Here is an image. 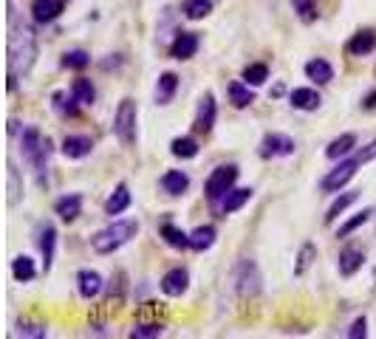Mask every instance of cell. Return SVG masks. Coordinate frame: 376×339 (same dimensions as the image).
<instances>
[{"mask_svg": "<svg viewBox=\"0 0 376 339\" xmlns=\"http://www.w3.org/2000/svg\"><path fill=\"white\" fill-rule=\"evenodd\" d=\"M37 57V34L29 23L9 18V91H15L18 77H26Z\"/></svg>", "mask_w": 376, "mask_h": 339, "instance_id": "1", "label": "cell"}, {"mask_svg": "<svg viewBox=\"0 0 376 339\" xmlns=\"http://www.w3.org/2000/svg\"><path fill=\"white\" fill-rule=\"evenodd\" d=\"M20 153H23V158L32 164V170H35L37 181H40V184H46V167H49V139H43V133H40L35 124H29V127L23 130V136H20Z\"/></svg>", "mask_w": 376, "mask_h": 339, "instance_id": "2", "label": "cell"}, {"mask_svg": "<svg viewBox=\"0 0 376 339\" xmlns=\"http://www.w3.org/2000/svg\"><path fill=\"white\" fill-rule=\"evenodd\" d=\"M136 232H139V224H136V221H116V224H111L108 229L96 232L94 241H91V246H94L96 255H113V252L122 249L130 238H136Z\"/></svg>", "mask_w": 376, "mask_h": 339, "instance_id": "3", "label": "cell"}, {"mask_svg": "<svg viewBox=\"0 0 376 339\" xmlns=\"http://www.w3.org/2000/svg\"><path fill=\"white\" fill-rule=\"evenodd\" d=\"M376 155V141H370L359 155H353V158H348V161H342L339 167H334L331 173L320 181V187H322V193H339L351 179H353V173H356V167L359 164H365V161H370Z\"/></svg>", "mask_w": 376, "mask_h": 339, "instance_id": "4", "label": "cell"}, {"mask_svg": "<svg viewBox=\"0 0 376 339\" xmlns=\"http://www.w3.org/2000/svg\"><path fill=\"white\" fill-rule=\"evenodd\" d=\"M136 116H139L136 113V102L133 99H122L119 110L113 116V133L125 147H130L136 141Z\"/></svg>", "mask_w": 376, "mask_h": 339, "instance_id": "5", "label": "cell"}, {"mask_svg": "<svg viewBox=\"0 0 376 339\" xmlns=\"http://www.w3.org/2000/svg\"><path fill=\"white\" fill-rule=\"evenodd\" d=\"M238 181V167H232V164H227V167H218L215 173L207 179V198H210V204H218V201H224V196L232 190V184Z\"/></svg>", "mask_w": 376, "mask_h": 339, "instance_id": "6", "label": "cell"}, {"mask_svg": "<svg viewBox=\"0 0 376 339\" xmlns=\"http://www.w3.org/2000/svg\"><path fill=\"white\" fill-rule=\"evenodd\" d=\"M235 288L241 297H255L261 291V271L252 260H241L235 269Z\"/></svg>", "mask_w": 376, "mask_h": 339, "instance_id": "7", "label": "cell"}, {"mask_svg": "<svg viewBox=\"0 0 376 339\" xmlns=\"http://www.w3.org/2000/svg\"><path fill=\"white\" fill-rule=\"evenodd\" d=\"M297 150L294 139H289L286 133H266L263 141H261V155L263 158H283V155H292Z\"/></svg>", "mask_w": 376, "mask_h": 339, "instance_id": "8", "label": "cell"}, {"mask_svg": "<svg viewBox=\"0 0 376 339\" xmlns=\"http://www.w3.org/2000/svg\"><path fill=\"white\" fill-rule=\"evenodd\" d=\"M187 286H190V274H187V269H170L161 277V291L167 297H181L187 291Z\"/></svg>", "mask_w": 376, "mask_h": 339, "instance_id": "9", "label": "cell"}, {"mask_svg": "<svg viewBox=\"0 0 376 339\" xmlns=\"http://www.w3.org/2000/svg\"><path fill=\"white\" fill-rule=\"evenodd\" d=\"M213 124H215V96L213 94H204L201 102H199V113H196V130L210 133Z\"/></svg>", "mask_w": 376, "mask_h": 339, "instance_id": "10", "label": "cell"}, {"mask_svg": "<svg viewBox=\"0 0 376 339\" xmlns=\"http://www.w3.org/2000/svg\"><path fill=\"white\" fill-rule=\"evenodd\" d=\"M196 51H199V37L190 32H181L170 46V54L175 60H190V57H196Z\"/></svg>", "mask_w": 376, "mask_h": 339, "instance_id": "11", "label": "cell"}, {"mask_svg": "<svg viewBox=\"0 0 376 339\" xmlns=\"http://www.w3.org/2000/svg\"><path fill=\"white\" fill-rule=\"evenodd\" d=\"M37 238H40L37 243H40V252H43V269L51 271V263H54V246H57V232H54L51 224H46V226H40Z\"/></svg>", "mask_w": 376, "mask_h": 339, "instance_id": "12", "label": "cell"}, {"mask_svg": "<svg viewBox=\"0 0 376 339\" xmlns=\"http://www.w3.org/2000/svg\"><path fill=\"white\" fill-rule=\"evenodd\" d=\"M161 187H164V193H167V196L178 198V196H184V193H187V187H190V176L181 173V170H170V173H164V176H161Z\"/></svg>", "mask_w": 376, "mask_h": 339, "instance_id": "13", "label": "cell"}, {"mask_svg": "<svg viewBox=\"0 0 376 339\" xmlns=\"http://www.w3.org/2000/svg\"><path fill=\"white\" fill-rule=\"evenodd\" d=\"M63 12V0H35L32 4V15L37 23H51L57 20Z\"/></svg>", "mask_w": 376, "mask_h": 339, "instance_id": "14", "label": "cell"}, {"mask_svg": "<svg viewBox=\"0 0 376 339\" xmlns=\"http://www.w3.org/2000/svg\"><path fill=\"white\" fill-rule=\"evenodd\" d=\"M77 286H80V294H82L85 300H91V297H96V294L102 291V274L94 271V269H82V271L77 274Z\"/></svg>", "mask_w": 376, "mask_h": 339, "instance_id": "15", "label": "cell"}, {"mask_svg": "<svg viewBox=\"0 0 376 339\" xmlns=\"http://www.w3.org/2000/svg\"><path fill=\"white\" fill-rule=\"evenodd\" d=\"M54 212H57L65 224H71V221H77L80 212H82V198H80V196H63V198L54 204Z\"/></svg>", "mask_w": 376, "mask_h": 339, "instance_id": "16", "label": "cell"}, {"mask_svg": "<svg viewBox=\"0 0 376 339\" xmlns=\"http://www.w3.org/2000/svg\"><path fill=\"white\" fill-rule=\"evenodd\" d=\"M91 150H94V141L88 136H65L63 141V153L68 158H85Z\"/></svg>", "mask_w": 376, "mask_h": 339, "instance_id": "17", "label": "cell"}, {"mask_svg": "<svg viewBox=\"0 0 376 339\" xmlns=\"http://www.w3.org/2000/svg\"><path fill=\"white\" fill-rule=\"evenodd\" d=\"M373 49H376V34H373L370 29L353 34V40L348 43V54H353V57H365V54H370Z\"/></svg>", "mask_w": 376, "mask_h": 339, "instance_id": "18", "label": "cell"}, {"mask_svg": "<svg viewBox=\"0 0 376 339\" xmlns=\"http://www.w3.org/2000/svg\"><path fill=\"white\" fill-rule=\"evenodd\" d=\"M320 94L314 91V88H294L292 91V105L297 108V110H317L320 108Z\"/></svg>", "mask_w": 376, "mask_h": 339, "instance_id": "19", "label": "cell"}, {"mask_svg": "<svg viewBox=\"0 0 376 339\" xmlns=\"http://www.w3.org/2000/svg\"><path fill=\"white\" fill-rule=\"evenodd\" d=\"M362 263H365V255L359 249H345L339 255V274L342 277H353L362 269Z\"/></svg>", "mask_w": 376, "mask_h": 339, "instance_id": "20", "label": "cell"}, {"mask_svg": "<svg viewBox=\"0 0 376 339\" xmlns=\"http://www.w3.org/2000/svg\"><path fill=\"white\" fill-rule=\"evenodd\" d=\"M175 91H178V77L170 74V71L161 74V77H158V85H156V102H158V105H167V102L173 99Z\"/></svg>", "mask_w": 376, "mask_h": 339, "instance_id": "21", "label": "cell"}, {"mask_svg": "<svg viewBox=\"0 0 376 339\" xmlns=\"http://www.w3.org/2000/svg\"><path fill=\"white\" fill-rule=\"evenodd\" d=\"M127 207H130V190H127L125 184H119L116 193L105 201V212H108V215H122Z\"/></svg>", "mask_w": 376, "mask_h": 339, "instance_id": "22", "label": "cell"}, {"mask_svg": "<svg viewBox=\"0 0 376 339\" xmlns=\"http://www.w3.org/2000/svg\"><path fill=\"white\" fill-rule=\"evenodd\" d=\"M306 77L320 82V85H325V82L334 79V68L325 60H311V63H306Z\"/></svg>", "mask_w": 376, "mask_h": 339, "instance_id": "23", "label": "cell"}, {"mask_svg": "<svg viewBox=\"0 0 376 339\" xmlns=\"http://www.w3.org/2000/svg\"><path fill=\"white\" fill-rule=\"evenodd\" d=\"M249 198H252V190H249V187H244V190H230V193L224 196V201H221V212L230 215V212L241 210Z\"/></svg>", "mask_w": 376, "mask_h": 339, "instance_id": "24", "label": "cell"}, {"mask_svg": "<svg viewBox=\"0 0 376 339\" xmlns=\"http://www.w3.org/2000/svg\"><path fill=\"white\" fill-rule=\"evenodd\" d=\"M184 18H190V20H201L213 12V0H184V6H181Z\"/></svg>", "mask_w": 376, "mask_h": 339, "instance_id": "25", "label": "cell"}, {"mask_svg": "<svg viewBox=\"0 0 376 339\" xmlns=\"http://www.w3.org/2000/svg\"><path fill=\"white\" fill-rule=\"evenodd\" d=\"M170 150H173L175 158H196L199 155V141L190 139V136H181V139H173Z\"/></svg>", "mask_w": 376, "mask_h": 339, "instance_id": "26", "label": "cell"}, {"mask_svg": "<svg viewBox=\"0 0 376 339\" xmlns=\"http://www.w3.org/2000/svg\"><path fill=\"white\" fill-rule=\"evenodd\" d=\"M356 147V136L353 133H342L339 139H334L331 144H328V150H325V155L328 158H339V155H345V153H351Z\"/></svg>", "mask_w": 376, "mask_h": 339, "instance_id": "27", "label": "cell"}, {"mask_svg": "<svg viewBox=\"0 0 376 339\" xmlns=\"http://www.w3.org/2000/svg\"><path fill=\"white\" fill-rule=\"evenodd\" d=\"M215 243V226H199L193 235H190V249L196 252H204Z\"/></svg>", "mask_w": 376, "mask_h": 339, "instance_id": "28", "label": "cell"}, {"mask_svg": "<svg viewBox=\"0 0 376 339\" xmlns=\"http://www.w3.org/2000/svg\"><path fill=\"white\" fill-rule=\"evenodd\" d=\"M161 238H164L167 246H173V249H190V235H184V232L175 229L173 224H164V226H161Z\"/></svg>", "mask_w": 376, "mask_h": 339, "instance_id": "29", "label": "cell"}, {"mask_svg": "<svg viewBox=\"0 0 376 339\" xmlns=\"http://www.w3.org/2000/svg\"><path fill=\"white\" fill-rule=\"evenodd\" d=\"M12 274H15V280H20V283H29V280H35V263H32V257H26V255H20V257H15L12 260Z\"/></svg>", "mask_w": 376, "mask_h": 339, "instance_id": "30", "label": "cell"}, {"mask_svg": "<svg viewBox=\"0 0 376 339\" xmlns=\"http://www.w3.org/2000/svg\"><path fill=\"white\" fill-rule=\"evenodd\" d=\"M71 94L77 96V102L80 105H94V99H96V91H94V85H91V79H74V85H71Z\"/></svg>", "mask_w": 376, "mask_h": 339, "instance_id": "31", "label": "cell"}, {"mask_svg": "<svg viewBox=\"0 0 376 339\" xmlns=\"http://www.w3.org/2000/svg\"><path fill=\"white\" fill-rule=\"evenodd\" d=\"M230 102H232L235 108H249V105L255 102V94H252L246 85L232 82V85H230Z\"/></svg>", "mask_w": 376, "mask_h": 339, "instance_id": "32", "label": "cell"}, {"mask_svg": "<svg viewBox=\"0 0 376 339\" xmlns=\"http://www.w3.org/2000/svg\"><path fill=\"white\" fill-rule=\"evenodd\" d=\"M356 198H359L356 193H342V196H339V198H337V201H334V204L328 207V215H325V224L337 221V218H339V215H342V212H345V210H348V207H351V204H353Z\"/></svg>", "mask_w": 376, "mask_h": 339, "instance_id": "33", "label": "cell"}, {"mask_svg": "<svg viewBox=\"0 0 376 339\" xmlns=\"http://www.w3.org/2000/svg\"><path fill=\"white\" fill-rule=\"evenodd\" d=\"M244 79H246V85H263L269 79V68L263 63H252L244 68Z\"/></svg>", "mask_w": 376, "mask_h": 339, "instance_id": "34", "label": "cell"}, {"mask_svg": "<svg viewBox=\"0 0 376 339\" xmlns=\"http://www.w3.org/2000/svg\"><path fill=\"white\" fill-rule=\"evenodd\" d=\"M63 65L65 68H74V71H82V68L91 65V57L85 51H65L63 54Z\"/></svg>", "mask_w": 376, "mask_h": 339, "instance_id": "35", "label": "cell"}, {"mask_svg": "<svg viewBox=\"0 0 376 339\" xmlns=\"http://www.w3.org/2000/svg\"><path fill=\"white\" fill-rule=\"evenodd\" d=\"M161 333H164V325H158V322H142L130 331L133 339H153V336H161Z\"/></svg>", "mask_w": 376, "mask_h": 339, "instance_id": "36", "label": "cell"}, {"mask_svg": "<svg viewBox=\"0 0 376 339\" xmlns=\"http://www.w3.org/2000/svg\"><path fill=\"white\" fill-rule=\"evenodd\" d=\"M18 336H29V339H43L49 336V328L40 322H20L18 325Z\"/></svg>", "mask_w": 376, "mask_h": 339, "instance_id": "37", "label": "cell"}, {"mask_svg": "<svg viewBox=\"0 0 376 339\" xmlns=\"http://www.w3.org/2000/svg\"><path fill=\"white\" fill-rule=\"evenodd\" d=\"M292 6H294V12L300 15L303 23H314L317 20V9H314L311 0H292Z\"/></svg>", "mask_w": 376, "mask_h": 339, "instance_id": "38", "label": "cell"}, {"mask_svg": "<svg viewBox=\"0 0 376 339\" xmlns=\"http://www.w3.org/2000/svg\"><path fill=\"white\" fill-rule=\"evenodd\" d=\"M77 96L71 94V99H65V94H54V108L63 113V116H77Z\"/></svg>", "mask_w": 376, "mask_h": 339, "instance_id": "39", "label": "cell"}, {"mask_svg": "<svg viewBox=\"0 0 376 339\" xmlns=\"http://www.w3.org/2000/svg\"><path fill=\"white\" fill-rule=\"evenodd\" d=\"M368 218H370V210H362L359 215H353V218H351L348 224H342V226H339L337 238H348V235H351V232H356V229H359V226H362L365 221H368Z\"/></svg>", "mask_w": 376, "mask_h": 339, "instance_id": "40", "label": "cell"}, {"mask_svg": "<svg viewBox=\"0 0 376 339\" xmlns=\"http://www.w3.org/2000/svg\"><path fill=\"white\" fill-rule=\"evenodd\" d=\"M314 255H317V249H314L311 243H306V246L300 249V257H297V266H294V274H297V277H303V274H306V269L311 266Z\"/></svg>", "mask_w": 376, "mask_h": 339, "instance_id": "41", "label": "cell"}, {"mask_svg": "<svg viewBox=\"0 0 376 339\" xmlns=\"http://www.w3.org/2000/svg\"><path fill=\"white\" fill-rule=\"evenodd\" d=\"M20 201V187H18V170L9 164V204L15 207Z\"/></svg>", "mask_w": 376, "mask_h": 339, "instance_id": "42", "label": "cell"}, {"mask_svg": "<svg viewBox=\"0 0 376 339\" xmlns=\"http://www.w3.org/2000/svg\"><path fill=\"white\" fill-rule=\"evenodd\" d=\"M365 333H368V322H365V316L353 319V325L348 328V336H351V339H359V336H365Z\"/></svg>", "mask_w": 376, "mask_h": 339, "instance_id": "43", "label": "cell"}, {"mask_svg": "<svg viewBox=\"0 0 376 339\" xmlns=\"http://www.w3.org/2000/svg\"><path fill=\"white\" fill-rule=\"evenodd\" d=\"M365 108H368V110H373V108H376V91H373V94H368V99H365Z\"/></svg>", "mask_w": 376, "mask_h": 339, "instance_id": "44", "label": "cell"}]
</instances>
